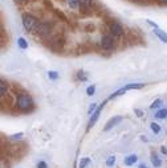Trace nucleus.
Returning <instances> with one entry per match:
<instances>
[{
  "mask_svg": "<svg viewBox=\"0 0 167 168\" xmlns=\"http://www.w3.org/2000/svg\"><path fill=\"white\" fill-rule=\"evenodd\" d=\"M16 106L17 109L23 111V113H29V111L35 107V102L32 99V97L29 94H19L16 99Z\"/></svg>",
  "mask_w": 167,
  "mask_h": 168,
  "instance_id": "obj_1",
  "label": "nucleus"
},
{
  "mask_svg": "<svg viewBox=\"0 0 167 168\" xmlns=\"http://www.w3.org/2000/svg\"><path fill=\"white\" fill-rule=\"evenodd\" d=\"M37 25V19L35 16H32L31 13H24L23 15V27L27 32H31L33 28Z\"/></svg>",
  "mask_w": 167,
  "mask_h": 168,
  "instance_id": "obj_2",
  "label": "nucleus"
},
{
  "mask_svg": "<svg viewBox=\"0 0 167 168\" xmlns=\"http://www.w3.org/2000/svg\"><path fill=\"white\" fill-rule=\"evenodd\" d=\"M35 29H36V33L39 35V36H41V37H46V36L50 33V32H52V24L43 21V23H39V24L36 25Z\"/></svg>",
  "mask_w": 167,
  "mask_h": 168,
  "instance_id": "obj_3",
  "label": "nucleus"
},
{
  "mask_svg": "<svg viewBox=\"0 0 167 168\" xmlns=\"http://www.w3.org/2000/svg\"><path fill=\"white\" fill-rule=\"evenodd\" d=\"M114 45H115V40H114L113 36H110V35H104V36H102V39H101V46H102V49L111 50V49L114 48Z\"/></svg>",
  "mask_w": 167,
  "mask_h": 168,
  "instance_id": "obj_4",
  "label": "nucleus"
},
{
  "mask_svg": "<svg viewBox=\"0 0 167 168\" xmlns=\"http://www.w3.org/2000/svg\"><path fill=\"white\" fill-rule=\"evenodd\" d=\"M109 31L113 35V37H122L123 36V27L119 24L118 21H111L109 25Z\"/></svg>",
  "mask_w": 167,
  "mask_h": 168,
  "instance_id": "obj_5",
  "label": "nucleus"
},
{
  "mask_svg": "<svg viewBox=\"0 0 167 168\" xmlns=\"http://www.w3.org/2000/svg\"><path fill=\"white\" fill-rule=\"evenodd\" d=\"M109 99H105L104 102H102V103L98 106V109H97L94 113H93L92 115H90V119H89V123H88V130H89L90 127H93V126H94V123L97 122V120H98V118H100V114L102 113V109H104V106H105V103L106 102H108Z\"/></svg>",
  "mask_w": 167,
  "mask_h": 168,
  "instance_id": "obj_6",
  "label": "nucleus"
},
{
  "mask_svg": "<svg viewBox=\"0 0 167 168\" xmlns=\"http://www.w3.org/2000/svg\"><path fill=\"white\" fill-rule=\"evenodd\" d=\"M122 116L121 115H115V116H113V118H110L108 122H106V124H105V127H104V131H109V130H111L113 127H115L118 123H121L122 122Z\"/></svg>",
  "mask_w": 167,
  "mask_h": 168,
  "instance_id": "obj_7",
  "label": "nucleus"
},
{
  "mask_svg": "<svg viewBox=\"0 0 167 168\" xmlns=\"http://www.w3.org/2000/svg\"><path fill=\"white\" fill-rule=\"evenodd\" d=\"M137 162H138V156L135 155V153H131V155H127L126 158H125V160H123L125 166H127V167H130V166H134Z\"/></svg>",
  "mask_w": 167,
  "mask_h": 168,
  "instance_id": "obj_8",
  "label": "nucleus"
},
{
  "mask_svg": "<svg viewBox=\"0 0 167 168\" xmlns=\"http://www.w3.org/2000/svg\"><path fill=\"white\" fill-rule=\"evenodd\" d=\"M7 91H8V82L6 80H2L0 81V95H2V98L7 95Z\"/></svg>",
  "mask_w": 167,
  "mask_h": 168,
  "instance_id": "obj_9",
  "label": "nucleus"
},
{
  "mask_svg": "<svg viewBox=\"0 0 167 168\" xmlns=\"http://www.w3.org/2000/svg\"><path fill=\"white\" fill-rule=\"evenodd\" d=\"M154 35L159 37L162 43H166V44H167V33H166L165 31H162V29H159V28H158V29H154Z\"/></svg>",
  "mask_w": 167,
  "mask_h": 168,
  "instance_id": "obj_10",
  "label": "nucleus"
},
{
  "mask_svg": "<svg viewBox=\"0 0 167 168\" xmlns=\"http://www.w3.org/2000/svg\"><path fill=\"white\" fill-rule=\"evenodd\" d=\"M151 163H152V166H154L155 168H159L162 166V160L158 158V155H156L155 152L151 153Z\"/></svg>",
  "mask_w": 167,
  "mask_h": 168,
  "instance_id": "obj_11",
  "label": "nucleus"
},
{
  "mask_svg": "<svg viewBox=\"0 0 167 168\" xmlns=\"http://www.w3.org/2000/svg\"><path fill=\"white\" fill-rule=\"evenodd\" d=\"M145 87V83H127L126 86H125V90H135V89H142Z\"/></svg>",
  "mask_w": 167,
  "mask_h": 168,
  "instance_id": "obj_12",
  "label": "nucleus"
},
{
  "mask_svg": "<svg viewBox=\"0 0 167 168\" xmlns=\"http://www.w3.org/2000/svg\"><path fill=\"white\" fill-rule=\"evenodd\" d=\"M90 164V159L89 158H81L80 163H78V168H86Z\"/></svg>",
  "mask_w": 167,
  "mask_h": 168,
  "instance_id": "obj_13",
  "label": "nucleus"
},
{
  "mask_svg": "<svg viewBox=\"0 0 167 168\" xmlns=\"http://www.w3.org/2000/svg\"><path fill=\"white\" fill-rule=\"evenodd\" d=\"M17 45H19V48L20 49H27L28 48V43L25 41L24 37H19L17 39Z\"/></svg>",
  "mask_w": 167,
  "mask_h": 168,
  "instance_id": "obj_14",
  "label": "nucleus"
},
{
  "mask_svg": "<svg viewBox=\"0 0 167 168\" xmlns=\"http://www.w3.org/2000/svg\"><path fill=\"white\" fill-rule=\"evenodd\" d=\"M78 3L82 9H89L92 6V0H78Z\"/></svg>",
  "mask_w": 167,
  "mask_h": 168,
  "instance_id": "obj_15",
  "label": "nucleus"
},
{
  "mask_svg": "<svg viewBox=\"0 0 167 168\" xmlns=\"http://www.w3.org/2000/svg\"><path fill=\"white\" fill-rule=\"evenodd\" d=\"M155 116L158 119H163V118H166L167 116V109H159L155 113Z\"/></svg>",
  "mask_w": 167,
  "mask_h": 168,
  "instance_id": "obj_16",
  "label": "nucleus"
},
{
  "mask_svg": "<svg viewBox=\"0 0 167 168\" xmlns=\"http://www.w3.org/2000/svg\"><path fill=\"white\" fill-rule=\"evenodd\" d=\"M162 105H163V101H162L161 98H156V99L150 105V109H159Z\"/></svg>",
  "mask_w": 167,
  "mask_h": 168,
  "instance_id": "obj_17",
  "label": "nucleus"
},
{
  "mask_svg": "<svg viewBox=\"0 0 167 168\" xmlns=\"http://www.w3.org/2000/svg\"><path fill=\"white\" fill-rule=\"evenodd\" d=\"M150 128H151V131L154 132V134H159L161 132V126L155 123V122H151L150 123Z\"/></svg>",
  "mask_w": 167,
  "mask_h": 168,
  "instance_id": "obj_18",
  "label": "nucleus"
},
{
  "mask_svg": "<svg viewBox=\"0 0 167 168\" xmlns=\"http://www.w3.org/2000/svg\"><path fill=\"white\" fill-rule=\"evenodd\" d=\"M125 93H126V90H125V87H122V89H118L117 91H114L113 94H110V97L108 98V99H113V98L118 97V95H121V94H125Z\"/></svg>",
  "mask_w": 167,
  "mask_h": 168,
  "instance_id": "obj_19",
  "label": "nucleus"
},
{
  "mask_svg": "<svg viewBox=\"0 0 167 168\" xmlns=\"http://www.w3.org/2000/svg\"><path fill=\"white\" fill-rule=\"evenodd\" d=\"M68 6L72 9H77L80 7V3H78V0H68Z\"/></svg>",
  "mask_w": 167,
  "mask_h": 168,
  "instance_id": "obj_20",
  "label": "nucleus"
},
{
  "mask_svg": "<svg viewBox=\"0 0 167 168\" xmlns=\"http://www.w3.org/2000/svg\"><path fill=\"white\" fill-rule=\"evenodd\" d=\"M94 93H96V85H90V86L86 87V94L89 97L94 95Z\"/></svg>",
  "mask_w": 167,
  "mask_h": 168,
  "instance_id": "obj_21",
  "label": "nucleus"
},
{
  "mask_svg": "<svg viewBox=\"0 0 167 168\" xmlns=\"http://www.w3.org/2000/svg\"><path fill=\"white\" fill-rule=\"evenodd\" d=\"M114 164H115V156L111 155V156H109L108 159H106V166H108V167H113Z\"/></svg>",
  "mask_w": 167,
  "mask_h": 168,
  "instance_id": "obj_22",
  "label": "nucleus"
},
{
  "mask_svg": "<svg viewBox=\"0 0 167 168\" xmlns=\"http://www.w3.org/2000/svg\"><path fill=\"white\" fill-rule=\"evenodd\" d=\"M48 77H49V80H57L58 78V73L57 72H54V70H49L48 72Z\"/></svg>",
  "mask_w": 167,
  "mask_h": 168,
  "instance_id": "obj_23",
  "label": "nucleus"
},
{
  "mask_svg": "<svg viewBox=\"0 0 167 168\" xmlns=\"http://www.w3.org/2000/svg\"><path fill=\"white\" fill-rule=\"evenodd\" d=\"M77 78L80 81H86L88 80V77H86V74H85V72H82V70H80L77 73Z\"/></svg>",
  "mask_w": 167,
  "mask_h": 168,
  "instance_id": "obj_24",
  "label": "nucleus"
},
{
  "mask_svg": "<svg viewBox=\"0 0 167 168\" xmlns=\"http://www.w3.org/2000/svg\"><path fill=\"white\" fill-rule=\"evenodd\" d=\"M98 109V106H97V103H92L90 106H89V110H88V114L89 115H92L93 113H94V111Z\"/></svg>",
  "mask_w": 167,
  "mask_h": 168,
  "instance_id": "obj_25",
  "label": "nucleus"
},
{
  "mask_svg": "<svg viewBox=\"0 0 167 168\" xmlns=\"http://www.w3.org/2000/svg\"><path fill=\"white\" fill-rule=\"evenodd\" d=\"M36 167H37V168H48V164H46L45 162L41 160V162L37 163V166H36Z\"/></svg>",
  "mask_w": 167,
  "mask_h": 168,
  "instance_id": "obj_26",
  "label": "nucleus"
},
{
  "mask_svg": "<svg viewBox=\"0 0 167 168\" xmlns=\"http://www.w3.org/2000/svg\"><path fill=\"white\" fill-rule=\"evenodd\" d=\"M21 136H23V132L13 134V135H12V139H13V141H19V139H21Z\"/></svg>",
  "mask_w": 167,
  "mask_h": 168,
  "instance_id": "obj_27",
  "label": "nucleus"
},
{
  "mask_svg": "<svg viewBox=\"0 0 167 168\" xmlns=\"http://www.w3.org/2000/svg\"><path fill=\"white\" fill-rule=\"evenodd\" d=\"M134 113H135L137 116H139V118H142V116H143V111L139 110V109H134Z\"/></svg>",
  "mask_w": 167,
  "mask_h": 168,
  "instance_id": "obj_28",
  "label": "nucleus"
},
{
  "mask_svg": "<svg viewBox=\"0 0 167 168\" xmlns=\"http://www.w3.org/2000/svg\"><path fill=\"white\" fill-rule=\"evenodd\" d=\"M56 13H57V15H58L60 17H62V20H65V21H66V16H65V15H64V13H62L61 11H58V9H56Z\"/></svg>",
  "mask_w": 167,
  "mask_h": 168,
  "instance_id": "obj_29",
  "label": "nucleus"
},
{
  "mask_svg": "<svg viewBox=\"0 0 167 168\" xmlns=\"http://www.w3.org/2000/svg\"><path fill=\"white\" fill-rule=\"evenodd\" d=\"M146 21H147V24H150L151 27H154V29H158V28H159V27H158V25L155 24L154 21H151V20H146Z\"/></svg>",
  "mask_w": 167,
  "mask_h": 168,
  "instance_id": "obj_30",
  "label": "nucleus"
},
{
  "mask_svg": "<svg viewBox=\"0 0 167 168\" xmlns=\"http://www.w3.org/2000/svg\"><path fill=\"white\" fill-rule=\"evenodd\" d=\"M161 152L163 153V155H167V147H165V146H162L161 147Z\"/></svg>",
  "mask_w": 167,
  "mask_h": 168,
  "instance_id": "obj_31",
  "label": "nucleus"
},
{
  "mask_svg": "<svg viewBox=\"0 0 167 168\" xmlns=\"http://www.w3.org/2000/svg\"><path fill=\"white\" fill-rule=\"evenodd\" d=\"M15 2H16L17 4H25V3L28 2V0H15Z\"/></svg>",
  "mask_w": 167,
  "mask_h": 168,
  "instance_id": "obj_32",
  "label": "nucleus"
},
{
  "mask_svg": "<svg viewBox=\"0 0 167 168\" xmlns=\"http://www.w3.org/2000/svg\"><path fill=\"white\" fill-rule=\"evenodd\" d=\"M138 168H148V167H147V166L145 164V163H141V164L138 166Z\"/></svg>",
  "mask_w": 167,
  "mask_h": 168,
  "instance_id": "obj_33",
  "label": "nucleus"
},
{
  "mask_svg": "<svg viewBox=\"0 0 167 168\" xmlns=\"http://www.w3.org/2000/svg\"><path fill=\"white\" fill-rule=\"evenodd\" d=\"M161 2L163 3V4H166V6H167V0H161Z\"/></svg>",
  "mask_w": 167,
  "mask_h": 168,
  "instance_id": "obj_34",
  "label": "nucleus"
}]
</instances>
